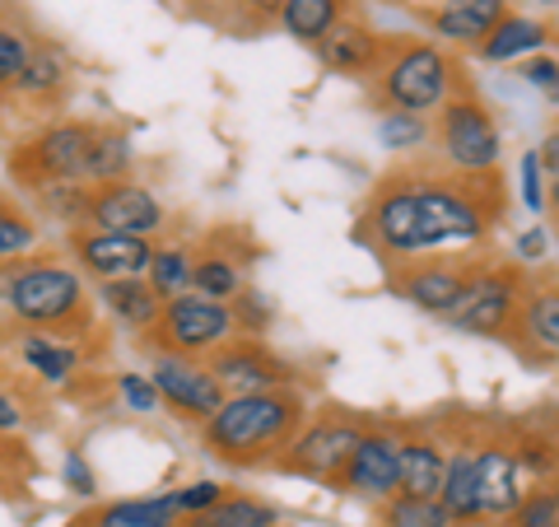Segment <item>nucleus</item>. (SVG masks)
I'll list each match as a JSON object with an SVG mask.
<instances>
[{
  "instance_id": "nucleus-23",
  "label": "nucleus",
  "mask_w": 559,
  "mask_h": 527,
  "mask_svg": "<svg viewBox=\"0 0 559 527\" xmlns=\"http://www.w3.org/2000/svg\"><path fill=\"white\" fill-rule=\"evenodd\" d=\"M476 462H480V444L448 448V477H443V490H439V504L448 508L452 523H480Z\"/></svg>"
},
{
  "instance_id": "nucleus-29",
  "label": "nucleus",
  "mask_w": 559,
  "mask_h": 527,
  "mask_svg": "<svg viewBox=\"0 0 559 527\" xmlns=\"http://www.w3.org/2000/svg\"><path fill=\"white\" fill-rule=\"evenodd\" d=\"M131 168H135V145H131V136L121 131V127H98L90 168H84V183H90V187L121 183V178H131Z\"/></svg>"
},
{
  "instance_id": "nucleus-41",
  "label": "nucleus",
  "mask_w": 559,
  "mask_h": 527,
  "mask_svg": "<svg viewBox=\"0 0 559 527\" xmlns=\"http://www.w3.org/2000/svg\"><path fill=\"white\" fill-rule=\"evenodd\" d=\"M522 80H527L546 103H559V61H550V57H540L536 51V57L522 66Z\"/></svg>"
},
{
  "instance_id": "nucleus-19",
  "label": "nucleus",
  "mask_w": 559,
  "mask_h": 527,
  "mask_svg": "<svg viewBox=\"0 0 559 527\" xmlns=\"http://www.w3.org/2000/svg\"><path fill=\"white\" fill-rule=\"evenodd\" d=\"M14 355L28 368L33 378L51 383V388H66L70 378L80 374L84 350L75 337H57V331H14Z\"/></svg>"
},
{
  "instance_id": "nucleus-11",
  "label": "nucleus",
  "mask_w": 559,
  "mask_h": 527,
  "mask_svg": "<svg viewBox=\"0 0 559 527\" xmlns=\"http://www.w3.org/2000/svg\"><path fill=\"white\" fill-rule=\"evenodd\" d=\"M522 298H527V285L513 267H495V261H480L476 280L462 298V308L452 313V327L471 331V337H513L518 331V313Z\"/></svg>"
},
{
  "instance_id": "nucleus-5",
  "label": "nucleus",
  "mask_w": 559,
  "mask_h": 527,
  "mask_svg": "<svg viewBox=\"0 0 559 527\" xmlns=\"http://www.w3.org/2000/svg\"><path fill=\"white\" fill-rule=\"evenodd\" d=\"M433 150L448 173L462 178H489L503 164V131L489 103L476 90H457L439 113H433Z\"/></svg>"
},
{
  "instance_id": "nucleus-12",
  "label": "nucleus",
  "mask_w": 559,
  "mask_h": 527,
  "mask_svg": "<svg viewBox=\"0 0 559 527\" xmlns=\"http://www.w3.org/2000/svg\"><path fill=\"white\" fill-rule=\"evenodd\" d=\"M210 374L219 378L224 397H242V393H275V388H299L294 368L275 355L266 341L257 337H238V341H224L215 355L205 360Z\"/></svg>"
},
{
  "instance_id": "nucleus-28",
  "label": "nucleus",
  "mask_w": 559,
  "mask_h": 527,
  "mask_svg": "<svg viewBox=\"0 0 559 527\" xmlns=\"http://www.w3.org/2000/svg\"><path fill=\"white\" fill-rule=\"evenodd\" d=\"M90 527H182V514L173 495H150V500H112L103 504Z\"/></svg>"
},
{
  "instance_id": "nucleus-20",
  "label": "nucleus",
  "mask_w": 559,
  "mask_h": 527,
  "mask_svg": "<svg viewBox=\"0 0 559 527\" xmlns=\"http://www.w3.org/2000/svg\"><path fill=\"white\" fill-rule=\"evenodd\" d=\"M448 477V444L433 434L401 438V495L411 500H439Z\"/></svg>"
},
{
  "instance_id": "nucleus-39",
  "label": "nucleus",
  "mask_w": 559,
  "mask_h": 527,
  "mask_svg": "<svg viewBox=\"0 0 559 527\" xmlns=\"http://www.w3.org/2000/svg\"><path fill=\"white\" fill-rule=\"evenodd\" d=\"M513 527H559V500L555 490H527L522 504L513 508Z\"/></svg>"
},
{
  "instance_id": "nucleus-8",
  "label": "nucleus",
  "mask_w": 559,
  "mask_h": 527,
  "mask_svg": "<svg viewBox=\"0 0 559 527\" xmlns=\"http://www.w3.org/2000/svg\"><path fill=\"white\" fill-rule=\"evenodd\" d=\"M485 257H419V261H396L388 285L401 294L411 308L429 313V318H452L476 280Z\"/></svg>"
},
{
  "instance_id": "nucleus-9",
  "label": "nucleus",
  "mask_w": 559,
  "mask_h": 527,
  "mask_svg": "<svg viewBox=\"0 0 559 527\" xmlns=\"http://www.w3.org/2000/svg\"><path fill=\"white\" fill-rule=\"evenodd\" d=\"M364 434V420L355 415H318L304 420V430L294 434V444L280 453L275 471H289V477L304 481H322V485H341V471L349 462Z\"/></svg>"
},
{
  "instance_id": "nucleus-49",
  "label": "nucleus",
  "mask_w": 559,
  "mask_h": 527,
  "mask_svg": "<svg viewBox=\"0 0 559 527\" xmlns=\"http://www.w3.org/2000/svg\"><path fill=\"white\" fill-rule=\"evenodd\" d=\"M540 5H555V0H540Z\"/></svg>"
},
{
  "instance_id": "nucleus-31",
  "label": "nucleus",
  "mask_w": 559,
  "mask_h": 527,
  "mask_svg": "<svg viewBox=\"0 0 559 527\" xmlns=\"http://www.w3.org/2000/svg\"><path fill=\"white\" fill-rule=\"evenodd\" d=\"M43 243V224L33 210H24L20 201L0 197V261H20L33 257Z\"/></svg>"
},
{
  "instance_id": "nucleus-17",
  "label": "nucleus",
  "mask_w": 559,
  "mask_h": 527,
  "mask_svg": "<svg viewBox=\"0 0 559 527\" xmlns=\"http://www.w3.org/2000/svg\"><path fill=\"white\" fill-rule=\"evenodd\" d=\"M509 14H513L509 0H439L425 14V24L433 38H443L452 47H480Z\"/></svg>"
},
{
  "instance_id": "nucleus-7",
  "label": "nucleus",
  "mask_w": 559,
  "mask_h": 527,
  "mask_svg": "<svg viewBox=\"0 0 559 527\" xmlns=\"http://www.w3.org/2000/svg\"><path fill=\"white\" fill-rule=\"evenodd\" d=\"M234 308L219 304V298H205L197 290H187L178 298H168L159 323H154L145 337L154 355H191V360H210L224 341H234Z\"/></svg>"
},
{
  "instance_id": "nucleus-10",
  "label": "nucleus",
  "mask_w": 559,
  "mask_h": 527,
  "mask_svg": "<svg viewBox=\"0 0 559 527\" xmlns=\"http://www.w3.org/2000/svg\"><path fill=\"white\" fill-rule=\"evenodd\" d=\"M168 224V206L159 191L140 178L103 183L90 187V210H84L80 230H103V234H131V238H159Z\"/></svg>"
},
{
  "instance_id": "nucleus-44",
  "label": "nucleus",
  "mask_w": 559,
  "mask_h": 527,
  "mask_svg": "<svg viewBox=\"0 0 559 527\" xmlns=\"http://www.w3.org/2000/svg\"><path fill=\"white\" fill-rule=\"evenodd\" d=\"M24 425V407L14 401L10 393H0V434H10V430H20Z\"/></svg>"
},
{
  "instance_id": "nucleus-27",
  "label": "nucleus",
  "mask_w": 559,
  "mask_h": 527,
  "mask_svg": "<svg viewBox=\"0 0 559 527\" xmlns=\"http://www.w3.org/2000/svg\"><path fill=\"white\" fill-rule=\"evenodd\" d=\"M191 290L205 298H219V304H234V298L248 290V276H242V261L224 248H205L197 253V271H191Z\"/></svg>"
},
{
  "instance_id": "nucleus-38",
  "label": "nucleus",
  "mask_w": 559,
  "mask_h": 527,
  "mask_svg": "<svg viewBox=\"0 0 559 527\" xmlns=\"http://www.w3.org/2000/svg\"><path fill=\"white\" fill-rule=\"evenodd\" d=\"M117 397H121V407H127L131 415H154V411L164 407L159 388H154V378L150 374H135V368L117 374Z\"/></svg>"
},
{
  "instance_id": "nucleus-36",
  "label": "nucleus",
  "mask_w": 559,
  "mask_h": 527,
  "mask_svg": "<svg viewBox=\"0 0 559 527\" xmlns=\"http://www.w3.org/2000/svg\"><path fill=\"white\" fill-rule=\"evenodd\" d=\"M518 191H522V206L532 215H546V191H550V173L540 164V150H527L518 160Z\"/></svg>"
},
{
  "instance_id": "nucleus-22",
  "label": "nucleus",
  "mask_w": 559,
  "mask_h": 527,
  "mask_svg": "<svg viewBox=\"0 0 559 527\" xmlns=\"http://www.w3.org/2000/svg\"><path fill=\"white\" fill-rule=\"evenodd\" d=\"M98 304L108 308L127 331H135V337H145V331L159 323V313H164V298L150 290L145 276L108 280V285H98Z\"/></svg>"
},
{
  "instance_id": "nucleus-15",
  "label": "nucleus",
  "mask_w": 559,
  "mask_h": 527,
  "mask_svg": "<svg viewBox=\"0 0 559 527\" xmlns=\"http://www.w3.org/2000/svg\"><path fill=\"white\" fill-rule=\"evenodd\" d=\"M70 257H75V271L90 276L94 285H108V280H131L145 276L154 261V238H131V234H103V230H70Z\"/></svg>"
},
{
  "instance_id": "nucleus-16",
  "label": "nucleus",
  "mask_w": 559,
  "mask_h": 527,
  "mask_svg": "<svg viewBox=\"0 0 559 527\" xmlns=\"http://www.w3.org/2000/svg\"><path fill=\"white\" fill-rule=\"evenodd\" d=\"M527 471L518 462V444L489 438L480 444V462H476V485H480V518H513V508L527 495Z\"/></svg>"
},
{
  "instance_id": "nucleus-33",
  "label": "nucleus",
  "mask_w": 559,
  "mask_h": 527,
  "mask_svg": "<svg viewBox=\"0 0 559 527\" xmlns=\"http://www.w3.org/2000/svg\"><path fill=\"white\" fill-rule=\"evenodd\" d=\"M378 140L392 154H415L433 140V121L415 113H378Z\"/></svg>"
},
{
  "instance_id": "nucleus-35",
  "label": "nucleus",
  "mask_w": 559,
  "mask_h": 527,
  "mask_svg": "<svg viewBox=\"0 0 559 527\" xmlns=\"http://www.w3.org/2000/svg\"><path fill=\"white\" fill-rule=\"evenodd\" d=\"M382 527H452L448 508L439 500H411V495H392L382 504Z\"/></svg>"
},
{
  "instance_id": "nucleus-34",
  "label": "nucleus",
  "mask_w": 559,
  "mask_h": 527,
  "mask_svg": "<svg viewBox=\"0 0 559 527\" xmlns=\"http://www.w3.org/2000/svg\"><path fill=\"white\" fill-rule=\"evenodd\" d=\"M33 33L14 20H0V94H14V84H20L24 66L33 57Z\"/></svg>"
},
{
  "instance_id": "nucleus-25",
  "label": "nucleus",
  "mask_w": 559,
  "mask_h": 527,
  "mask_svg": "<svg viewBox=\"0 0 559 527\" xmlns=\"http://www.w3.org/2000/svg\"><path fill=\"white\" fill-rule=\"evenodd\" d=\"M345 10H349V0H285V5H280V20H275V24L285 28L294 43L318 47L341 20H349Z\"/></svg>"
},
{
  "instance_id": "nucleus-45",
  "label": "nucleus",
  "mask_w": 559,
  "mask_h": 527,
  "mask_svg": "<svg viewBox=\"0 0 559 527\" xmlns=\"http://www.w3.org/2000/svg\"><path fill=\"white\" fill-rule=\"evenodd\" d=\"M540 164H546V173H550V178H559V127L546 136V140H540Z\"/></svg>"
},
{
  "instance_id": "nucleus-46",
  "label": "nucleus",
  "mask_w": 559,
  "mask_h": 527,
  "mask_svg": "<svg viewBox=\"0 0 559 527\" xmlns=\"http://www.w3.org/2000/svg\"><path fill=\"white\" fill-rule=\"evenodd\" d=\"M546 215L559 224V178H550V191H546Z\"/></svg>"
},
{
  "instance_id": "nucleus-26",
  "label": "nucleus",
  "mask_w": 559,
  "mask_h": 527,
  "mask_svg": "<svg viewBox=\"0 0 559 527\" xmlns=\"http://www.w3.org/2000/svg\"><path fill=\"white\" fill-rule=\"evenodd\" d=\"M513 337L532 341L540 355H559V285H532L527 290Z\"/></svg>"
},
{
  "instance_id": "nucleus-43",
  "label": "nucleus",
  "mask_w": 559,
  "mask_h": 527,
  "mask_svg": "<svg viewBox=\"0 0 559 527\" xmlns=\"http://www.w3.org/2000/svg\"><path fill=\"white\" fill-rule=\"evenodd\" d=\"M513 253H518V261H527V267H540V257L550 253V238H546V230H522L518 238H513Z\"/></svg>"
},
{
  "instance_id": "nucleus-47",
  "label": "nucleus",
  "mask_w": 559,
  "mask_h": 527,
  "mask_svg": "<svg viewBox=\"0 0 559 527\" xmlns=\"http://www.w3.org/2000/svg\"><path fill=\"white\" fill-rule=\"evenodd\" d=\"M392 5H439V0H392Z\"/></svg>"
},
{
  "instance_id": "nucleus-48",
  "label": "nucleus",
  "mask_w": 559,
  "mask_h": 527,
  "mask_svg": "<svg viewBox=\"0 0 559 527\" xmlns=\"http://www.w3.org/2000/svg\"><path fill=\"white\" fill-rule=\"evenodd\" d=\"M550 490H555V500H559V471H555V485Z\"/></svg>"
},
{
  "instance_id": "nucleus-42",
  "label": "nucleus",
  "mask_w": 559,
  "mask_h": 527,
  "mask_svg": "<svg viewBox=\"0 0 559 527\" xmlns=\"http://www.w3.org/2000/svg\"><path fill=\"white\" fill-rule=\"evenodd\" d=\"M61 477H66V485L75 490V495H98V481H94V467L84 462V453H66V462H61Z\"/></svg>"
},
{
  "instance_id": "nucleus-18",
  "label": "nucleus",
  "mask_w": 559,
  "mask_h": 527,
  "mask_svg": "<svg viewBox=\"0 0 559 527\" xmlns=\"http://www.w3.org/2000/svg\"><path fill=\"white\" fill-rule=\"evenodd\" d=\"M318 57L326 70H336V75H369L373 80V70L388 57V38L364 20H341L318 43Z\"/></svg>"
},
{
  "instance_id": "nucleus-6",
  "label": "nucleus",
  "mask_w": 559,
  "mask_h": 527,
  "mask_svg": "<svg viewBox=\"0 0 559 527\" xmlns=\"http://www.w3.org/2000/svg\"><path fill=\"white\" fill-rule=\"evenodd\" d=\"M94 140H98V121H75V117L47 121L24 145H14V154H10L14 183L24 191H38L47 183H84Z\"/></svg>"
},
{
  "instance_id": "nucleus-14",
  "label": "nucleus",
  "mask_w": 559,
  "mask_h": 527,
  "mask_svg": "<svg viewBox=\"0 0 559 527\" xmlns=\"http://www.w3.org/2000/svg\"><path fill=\"white\" fill-rule=\"evenodd\" d=\"M336 490L373 504H388L392 495H401V434L388 425H364Z\"/></svg>"
},
{
  "instance_id": "nucleus-24",
  "label": "nucleus",
  "mask_w": 559,
  "mask_h": 527,
  "mask_svg": "<svg viewBox=\"0 0 559 527\" xmlns=\"http://www.w3.org/2000/svg\"><path fill=\"white\" fill-rule=\"evenodd\" d=\"M555 38L550 24L546 20H536V14H509L489 38L476 47L485 61H495V66H509L518 57H536V51H546V43Z\"/></svg>"
},
{
  "instance_id": "nucleus-21",
  "label": "nucleus",
  "mask_w": 559,
  "mask_h": 527,
  "mask_svg": "<svg viewBox=\"0 0 559 527\" xmlns=\"http://www.w3.org/2000/svg\"><path fill=\"white\" fill-rule=\"evenodd\" d=\"M70 90V66H66V51L57 43L38 38L33 43V57L24 66L20 84H14V98H24L28 108H57Z\"/></svg>"
},
{
  "instance_id": "nucleus-2",
  "label": "nucleus",
  "mask_w": 559,
  "mask_h": 527,
  "mask_svg": "<svg viewBox=\"0 0 559 527\" xmlns=\"http://www.w3.org/2000/svg\"><path fill=\"white\" fill-rule=\"evenodd\" d=\"M0 313L14 331H57L84 341L94 331V308L75 261L57 253H33L0 267Z\"/></svg>"
},
{
  "instance_id": "nucleus-3",
  "label": "nucleus",
  "mask_w": 559,
  "mask_h": 527,
  "mask_svg": "<svg viewBox=\"0 0 559 527\" xmlns=\"http://www.w3.org/2000/svg\"><path fill=\"white\" fill-rule=\"evenodd\" d=\"M308 420V401L299 388L242 393L224 397V407L201 425V444L224 467H275L280 453Z\"/></svg>"
},
{
  "instance_id": "nucleus-1",
  "label": "nucleus",
  "mask_w": 559,
  "mask_h": 527,
  "mask_svg": "<svg viewBox=\"0 0 559 527\" xmlns=\"http://www.w3.org/2000/svg\"><path fill=\"white\" fill-rule=\"evenodd\" d=\"M509 215L499 173L462 178L443 164H401L378 178L364 206L359 234L392 261L476 253Z\"/></svg>"
},
{
  "instance_id": "nucleus-37",
  "label": "nucleus",
  "mask_w": 559,
  "mask_h": 527,
  "mask_svg": "<svg viewBox=\"0 0 559 527\" xmlns=\"http://www.w3.org/2000/svg\"><path fill=\"white\" fill-rule=\"evenodd\" d=\"M229 308H234V323H238L242 337H257L261 341L271 331V323H275V308L266 304V294H257V290H242Z\"/></svg>"
},
{
  "instance_id": "nucleus-30",
  "label": "nucleus",
  "mask_w": 559,
  "mask_h": 527,
  "mask_svg": "<svg viewBox=\"0 0 559 527\" xmlns=\"http://www.w3.org/2000/svg\"><path fill=\"white\" fill-rule=\"evenodd\" d=\"M191 271H197V253L182 248V243H159L145 280H150V290L168 304V298H178V294L191 290Z\"/></svg>"
},
{
  "instance_id": "nucleus-4",
  "label": "nucleus",
  "mask_w": 559,
  "mask_h": 527,
  "mask_svg": "<svg viewBox=\"0 0 559 527\" xmlns=\"http://www.w3.org/2000/svg\"><path fill=\"white\" fill-rule=\"evenodd\" d=\"M457 90H466V84H462V70L443 43L388 38V57L373 70V103L382 113L433 117Z\"/></svg>"
},
{
  "instance_id": "nucleus-50",
  "label": "nucleus",
  "mask_w": 559,
  "mask_h": 527,
  "mask_svg": "<svg viewBox=\"0 0 559 527\" xmlns=\"http://www.w3.org/2000/svg\"><path fill=\"white\" fill-rule=\"evenodd\" d=\"M555 285H559V276H555Z\"/></svg>"
},
{
  "instance_id": "nucleus-13",
  "label": "nucleus",
  "mask_w": 559,
  "mask_h": 527,
  "mask_svg": "<svg viewBox=\"0 0 559 527\" xmlns=\"http://www.w3.org/2000/svg\"><path fill=\"white\" fill-rule=\"evenodd\" d=\"M150 378H154V388H159L164 407L178 415V420H191V425H205V420L224 407V388H219V378L210 374L205 360H191V355H154Z\"/></svg>"
},
{
  "instance_id": "nucleus-32",
  "label": "nucleus",
  "mask_w": 559,
  "mask_h": 527,
  "mask_svg": "<svg viewBox=\"0 0 559 527\" xmlns=\"http://www.w3.org/2000/svg\"><path fill=\"white\" fill-rule=\"evenodd\" d=\"M187 527H280V514L257 495H224L215 508L187 518Z\"/></svg>"
},
{
  "instance_id": "nucleus-40",
  "label": "nucleus",
  "mask_w": 559,
  "mask_h": 527,
  "mask_svg": "<svg viewBox=\"0 0 559 527\" xmlns=\"http://www.w3.org/2000/svg\"><path fill=\"white\" fill-rule=\"evenodd\" d=\"M219 500H224V485L219 481H191L182 490H173V504H178L182 518H197V514H205V508H215Z\"/></svg>"
}]
</instances>
